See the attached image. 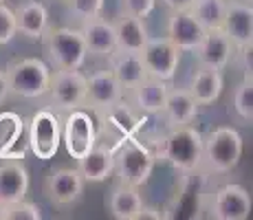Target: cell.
I'll return each mask as SVG.
<instances>
[{
  "mask_svg": "<svg viewBox=\"0 0 253 220\" xmlns=\"http://www.w3.org/2000/svg\"><path fill=\"white\" fill-rule=\"evenodd\" d=\"M157 161H165L178 172H196L203 165V134L192 124L174 126L154 150Z\"/></svg>",
  "mask_w": 253,
  "mask_h": 220,
  "instance_id": "6da1fadb",
  "label": "cell"
},
{
  "mask_svg": "<svg viewBox=\"0 0 253 220\" xmlns=\"http://www.w3.org/2000/svg\"><path fill=\"white\" fill-rule=\"evenodd\" d=\"M157 165V156L150 145L141 143L137 136L126 139L115 145V168L113 174L117 180L132 187H143L150 180Z\"/></svg>",
  "mask_w": 253,
  "mask_h": 220,
  "instance_id": "7a4b0ae2",
  "label": "cell"
},
{
  "mask_svg": "<svg viewBox=\"0 0 253 220\" xmlns=\"http://www.w3.org/2000/svg\"><path fill=\"white\" fill-rule=\"evenodd\" d=\"M242 134L231 126H218L203 136V165L213 174H227L242 159Z\"/></svg>",
  "mask_w": 253,
  "mask_h": 220,
  "instance_id": "3957f363",
  "label": "cell"
},
{
  "mask_svg": "<svg viewBox=\"0 0 253 220\" xmlns=\"http://www.w3.org/2000/svg\"><path fill=\"white\" fill-rule=\"evenodd\" d=\"M44 51L57 71H80L88 60L84 38L80 29L48 27L44 33Z\"/></svg>",
  "mask_w": 253,
  "mask_h": 220,
  "instance_id": "277c9868",
  "label": "cell"
},
{
  "mask_svg": "<svg viewBox=\"0 0 253 220\" xmlns=\"http://www.w3.org/2000/svg\"><path fill=\"white\" fill-rule=\"evenodd\" d=\"M9 90L22 99H40L48 92L51 84V66L40 57H22V60L11 62L7 68Z\"/></svg>",
  "mask_w": 253,
  "mask_h": 220,
  "instance_id": "5b68a950",
  "label": "cell"
},
{
  "mask_svg": "<svg viewBox=\"0 0 253 220\" xmlns=\"http://www.w3.org/2000/svg\"><path fill=\"white\" fill-rule=\"evenodd\" d=\"M27 143L29 152L40 161L55 159L62 143V121L57 112L42 108L36 110L27 126Z\"/></svg>",
  "mask_w": 253,
  "mask_h": 220,
  "instance_id": "8992f818",
  "label": "cell"
},
{
  "mask_svg": "<svg viewBox=\"0 0 253 220\" xmlns=\"http://www.w3.org/2000/svg\"><path fill=\"white\" fill-rule=\"evenodd\" d=\"M62 143L71 159L80 161L99 143V126L95 115L84 108H75L66 112L62 124Z\"/></svg>",
  "mask_w": 253,
  "mask_h": 220,
  "instance_id": "52a82bcc",
  "label": "cell"
},
{
  "mask_svg": "<svg viewBox=\"0 0 253 220\" xmlns=\"http://www.w3.org/2000/svg\"><path fill=\"white\" fill-rule=\"evenodd\" d=\"M95 115H97L95 119L99 121L97 126L101 128V132L113 136L117 143L137 136V132L143 128V124H145V117H148V115H143V112H139L132 104H126L124 99L108 106V108H104V110H97Z\"/></svg>",
  "mask_w": 253,
  "mask_h": 220,
  "instance_id": "ba28073f",
  "label": "cell"
},
{
  "mask_svg": "<svg viewBox=\"0 0 253 220\" xmlns=\"http://www.w3.org/2000/svg\"><path fill=\"white\" fill-rule=\"evenodd\" d=\"M139 55L143 60L145 73L150 77L172 82L178 71V64H181L183 51L165 36V38H150Z\"/></svg>",
  "mask_w": 253,
  "mask_h": 220,
  "instance_id": "9c48e42d",
  "label": "cell"
},
{
  "mask_svg": "<svg viewBox=\"0 0 253 220\" xmlns=\"http://www.w3.org/2000/svg\"><path fill=\"white\" fill-rule=\"evenodd\" d=\"M48 97L55 110L69 112L86 106V75L80 71H55L48 84Z\"/></svg>",
  "mask_w": 253,
  "mask_h": 220,
  "instance_id": "30bf717a",
  "label": "cell"
},
{
  "mask_svg": "<svg viewBox=\"0 0 253 220\" xmlns=\"http://www.w3.org/2000/svg\"><path fill=\"white\" fill-rule=\"evenodd\" d=\"M251 194L242 185L227 183L213 192L209 214L216 220H247L251 214Z\"/></svg>",
  "mask_w": 253,
  "mask_h": 220,
  "instance_id": "8fae6325",
  "label": "cell"
},
{
  "mask_svg": "<svg viewBox=\"0 0 253 220\" xmlns=\"http://www.w3.org/2000/svg\"><path fill=\"white\" fill-rule=\"evenodd\" d=\"M84 176L77 168L51 170L44 180V194L55 207H69L84 192Z\"/></svg>",
  "mask_w": 253,
  "mask_h": 220,
  "instance_id": "7c38bea8",
  "label": "cell"
},
{
  "mask_svg": "<svg viewBox=\"0 0 253 220\" xmlns=\"http://www.w3.org/2000/svg\"><path fill=\"white\" fill-rule=\"evenodd\" d=\"M236 46L229 40L222 29H209L205 31V38L201 40L196 48H194V57H196L198 66L216 68V71H225L233 60Z\"/></svg>",
  "mask_w": 253,
  "mask_h": 220,
  "instance_id": "4fadbf2b",
  "label": "cell"
},
{
  "mask_svg": "<svg viewBox=\"0 0 253 220\" xmlns=\"http://www.w3.org/2000/svg\"><path fill=\"white\" fill-rule=\"evenodd\" d=\"M27 150L24 119L18 112H0V161H22Z\"/></svg>",
  "mask_w": 253,
  "mask_h": 220,
  "instance_id": "5bb4252c",
  "label": "cell"
},
{
  "mask_svg": "<svg viewBox=\"0 0 253 220\" xmlns=\"http://www.w3.org/2000/svg\"><path fill=\"white\" fill-rule=\"evenodd\" d=\"M121 99H124V88L110 68L97 71L90 77H86V106H90L92 112L108 108Z\"/></svg>",
  "mask_w": 253,
  "mask_h": 220,
  "instance_id": "9a60e30c",
  "label": "cell"
},
{
  "mask_svg": "<svg viewBox=\"0 0 253 220\" xmlns=\"http://www.w3.org/2000/svg\"><path fill=\"white\" fill-rule=\"evenodd\" d=\"M222 31L229 36L233 46L253 42V7L251 2L242 0H227L225 18H222Z\"/></svg>",
  "mask_w": 253,
  "mask_h": 220,
  "instance_id": "2e32d148",
  "label": "cell"
},
{
  "mask_svg": "<svg viewBox=\"0 0 253 220\" xmlns=\"http://www.w3.org/2000/svg\"><path fill=\"white\" fill-rule=\"evenodd\" d=\"M82 38H84L86 51L92 57H110L117 51V40H115V24L106 18L97 16L82 20Z\"/></svg>",
  "mask_w": 253,
  "mask_h": 220,
  "instance_id": "e0dca14e",
  "label": "cell"
},
{
  "mask_svg": "<svg viewBox=\"0 0 253 220\" xmlns=\"http://www.w3.org/2000/svg\"><path fill=\"white\" fill-rule=\"evenodd\" d=\"M168 38L176 44L183 53H194V48L205 38V29L192 16L189 9L172 11V16H169V20H168Z\"/></svg>",
  "mask_w": 253,
  "mask_h": 220,
  "instance_id": "ac0fdd59",
  "label": "cell"
},
{
  "mask_svg": "<svg viewBox=\"0 0 253 220\" xmlns=\"http://www.w3.org/2000/svg\"><path fill=\"white\" fill-rule=\"evenodd\" d=\"M130 92V104L143 115H161L165 97L169 92V82L157 80V77H145L141 84H137Z\"/></svg>",
  "mask_w": 253,
  "mask_h": 220,
  "instance_id": "d6986e66",
  "label": "cell"
},
{
  "mask_svg": "<svg viewBox=\"0 0 253 220\" xmlns=\"http://www.w3.org/2000/svg\"><path fill=\"white\" fill-rule=\"evenodd\" d=\"M29 170L22 161H0V205H11L27 198Z\"/></svg>",
  "mask_w": 253,
  "mask_h": 220,
  "instance_id": "ffe728a7",
  "label": "cell"
},
{
  "mask_svg": "<svg viewBox=\"0 0 253 220\" xmlns=\"http://www.w3.org/2000/svg\"><path fill=\"white\" fill-rule=\"evenodd\" d=\"M13 13H16V27L20 36L31 42L44 38L48 29V9L40 0H27L18 9H13Z\"/></svg>",
  "mask_w": 253,
  "mask_h": 220,
  "instance_id": "44dd1931",
  "label": "cell"
},
{
  "mask_svg": "<svg viewBox=\"0 0 253 220\" xmlns=\"http://www.w3.org/2000/svg\"><path fill=\"white\" fill-rule=\"evenodd\" d=\"M198 110H201V106L196 104V99L187 88H169L161 115L165 117L169 128H174V126L192 124L198 117Z\"/></svg>",
  "mask_w": 253,
  "mask_h": 220,
  "instance_id": "7402d4cb",
  "label": "cell"
},
{
  "mask_svg": "<svg viewBox=\"0 0 253 220\" xmlns=\"http://www.w3.org/2000/svg\"><path fill=\"white\" fill-rule=\"evenodd\" d=\"M113 24H115L117 51H126V53H141L143 51L145 42L150 40V33H148V27H145L143 18L121 13Z\"/></svg>",
  "mask_w": 253,
  "mask_h": 220,
  "instance_id": "603a6c76",
  "label": "cell"
},
{
  "mask_svg": "<svg viewBox=\"0 0 253 220\" xmlns=\"http://www.w3.org/2000/svg\"><path fill=\"white\" fill-rule=\"evenodd\" d=\"M115 168V148L97 143L86 156L77 161V170L84 176L86 183H104L113 176Z\"/></svg>",
  "mask_w": 253,
  "mask_h": 220,
  "instance_id": "cb8c5ba5",
  "label": "cell"
},
{
  "mask_svg": "<svg viewBox=\"0 0 253 220\" xmlns=\"http://www.w3.org/2000/svg\"><path fill=\"white\" fill-rule=\"evenodd\" d=\"M222 88H225V77L222 71L207 66H198V71L192 75L187 90L192 92V97L196 99L198 106H211L220 99Z\"/></svg>",
  "mask_w": 253,
  "mask_h": 220,
  "instance_id": "d4e9b609",
  "label": "cell"
},
{
  "mask_svg": "<svg viewBox=\"0 0 253 220\" xmlns=\"http://www.w3.org/2000/svg\"><path fill=\"white\" fill-rule=\"evenodd\" d=\"M106 207L110 216L117 220H137L143 207V196L139 194V187L117 183L106 198Z\"/></svg>",
  "mask_w": 253,
  "mask_h": 220,
  "instance_id": "484cf974",
  "label": "cell"
},
{
  "mask_svg": "<svg viewBox=\"0 0 253 220\" xmlns=\"http://www.w3.org/2000/svg\"><path fill=\"white\" fill-rule=\"evenodd\" d=\"M110 60V71L117 77V82L121 84L124 92L132 90L137 84L148 77L143 66V60H141L139 53H126V51H115L113 55L108 57Z\"/></svg>",
  "mask_w": 253,
  "mask_h": 220,
  "instance_id": "4316f807",
  "label": "cell"
},
{
  "mask_svg": "<svg viewBox=\"0 0 253 220\" xmlns=\"http://www.w3.org/2000/svg\"><path fill=\"white\" fill-rule=\"evenodd\" d=\"M225 2L227 0H194L189 11L203 24V29H222V18H225Z\"/></svg>",
  "mask_w": 253,
  "mask_h": 220,
  "instance_id": "83f0119b",
  "label": "cell"
},
{
  "mask_svg": "<svg viewBox=\"0 0 253 220\" xmlns=\"http://www.w3.org/2000/svg\"><path fill=\"white\" fill-rule=\"evenodd\" d=\"M233 112L245 126L253 124V82L249 75L233 90Z\"/></svg>",
  "mask_w": 253,
  "mask_h": 220,
  "instance_id": "f1b7e54d",
  "label": "cell"
},
{
  "mask_svg": "<svg viewBox=\"0 0 253 220\" xmlns=\"http://www.w3.org/2000/svg\"><path fill=\"white\" fill-rule=\"evenodd\" d=\"M40 218H42L40 207L29 203L27 198L11 205H4V220H40Z\"/></svg>",
  "mask_w": 253,
  "mask_h": 220,
  "instance_id": "f546056e",
  "label": "cell"
},
{
  "mask_svg": "<svg viewBox=\"0 0 253 220\" xmlns=\"http://www.w3.org/2000/svg\"><path fill=\"white\" fill-rule=\"evenodd\" d=\"M69 11L80 20H88V18H97L104 13L106 0H66Z\"/></svg>",
  "mask_w": 253,
  "mask_h": 220,
  "instance_id": "4dcf8cb0",
  "label": "cell"
},
{
  "mask_svg": "<svg viewBox=\"0 0 253 220\" xmlns=\"http://www.w3.org/2000/svg\"><path fill=\"white\" fill-rule=\"evenodd\" d=\"M16 36H18L16 13H13V9L9 4L0 2V46L9 44Z\"/></svg>",
  "mask_w": 253,
  "mask_h": 220,
  "instance_id": "1f68e13d",
  "label": "cell"
},
{
  "mask_svg": "<svg viewBox=\"0 0 253 220\" xmlns=\"http://www.w3.org/2000/svg\"><path fill=\"white\" fill-rule=\"evenodd\" d=\"M121 4V13L128 16H137V18H148L150 13L157 7V0H119Z\"/></svg>",
  "mask_w": 253,
  "mask_h": 220,
  "instance_id": "d6a6232c",
  "label": "cell"
},
{
  "mask_svg": "<svg viewBox=\"0 0 253 220\" xmlns=\"http://www.w3.org/2000/svg\"><path fill=\"white\" fill-rule=\"evenodd\" d=\"M233 57H236L238 64H240V71L245 73V75L251 77V73H253V42L242 44V46H236Z\"/></svg>",
  "mask_w": 253,
  "mask_h": 220,
  "instance_id": "836d02e7",
  "label": "cell"
},
{
  "mask_svg": "<svg viewBox=\"0 0 253 220\" xmlns=\"http://www.w3.org/2000/svg\"><path fill=\"white\" fill-rule=\"evenodd\" d=\"M161 218H163L161 209L148 207L145 203H143V207H141V212H139V216H137V220H161Z\"/></svg>",
  "mask_w": 253,
  "mask_h": 220,
  "instance_id": "e575fe53",
  "label": "cell"
},
{
  "mask_svg": "<svg viewBox=\"0 0 253 220\" xmlns=\"http://www.w3.org/2000/svg\"><path fill=\"white\" fill-rule=\"evenodd\" d=\"M161 2L169 9V11H183V9L192 7L194 0H161Z\"/></svg>",
  "mask_w": 253,
  "mask_h": 220,
  "instance_id": "d590c367",
  "label": "cell"
},
{
  "mask_svg": "<svg viewBox=\"0 0 253 220\" xmlns=\"http://www.w3.org/2000/svg\"><path fill=\"white\" fill-rule=\"evenodd\" d=\"M9 80H7V73L2 71V68H0V106L4 104V101H7V97H9Z\"/></svg>",
  "mask_w": 253,
  "mask_h": 220,
  "instance_id": "8d00e7d4",
  "label": "cell"
},
{
  "mask_svg": "<svg viewBox=\"0 0 253 220\" xmlns=\"http://www.w3.org/2000/svg\"><path fill=\"white\" fill-rule=\"evenodd\" d=\"M0 220H4V205H0Z\"/></svg>",
  "mask_w": 253,
  "mask_h": 220,
  "instance_id": "74e56055",
  "label": "cell"
},
{
  "mask_svg": "<svg viewBox=\"0 0 253 220\" xmlns=\"http://www.w3.org/2000/svg\"><path fill=\"white\" fill-rule=\"evenodd\" d=\"M0 2H4V0H0Z\"/></svg>",
  "mask_w": 253,
  "mask_h": 220,
  "instance_id": "f35d334b",
  "label": "cell"
}]
</instances>
